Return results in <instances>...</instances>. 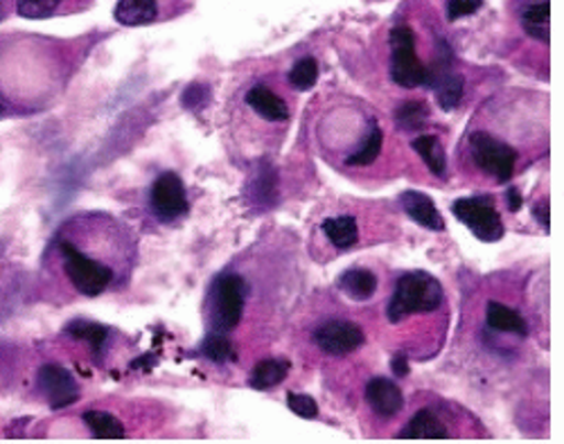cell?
I'll return each instance as SVG.
<instances>
[{
  "label": "cell",
  "instance_id": "7c38bea8",
  "mask_svg": "<svg viewBox=\"0 0 564 444\" xmlns=\"http://www.w3.org/2000/svg\"><path fill=\"white\" fill-rule=\"evenodd\" d=\"M245 105L260 116L267 122H288L290 120V107L282 100L280 95H275L269 86L264 84H253L247 95H245Z\"/></svg>",
  "mask_w": 564,
  "mask_h": 444
},
{
  "label": "cell",
  "instance_id": "9c48e42d",
  "mask_svg": "<svg viewBox=\"0 0 564 444\" xmlns=\"http://www.w3.org/2000/svg\"><path fill=\"white\" fill-rule=\"evenodd\" d=\"M314 340L325 355L344 357L359 350L366 336L357 323L350 321H327L316 327Z\"/></svg>",
  "mask_w": 564,
  "mask_h": 444
},
{
  "label": "cell",
  "instance_id": "44dd1931",
  "mask_svg": "<svg viewBox=\"0 0 564 444\" xmlns=\"http://www.w3.org/2000/svg\"><path fill=\"white\" fill-rule=\"evenodd\" d=\"M290 368L292 364L288 359H262L253 366L249 383L256 390H269L290 375Z\"/></svg>",
  "mask_w": 564,
  "mask_h": 444
},
{
  "label": "cell",
  "instance_id": "f546056e",
  "mask_svg": "<svg viewBox=\"0 0 564 444\" xmlns=\"http://www.w3.org/2000/svg\"><path fill=\"white\" fill-rule=\"evenodd\" d=\"M484 8V0H447V19L458 21L473 17Z\"/></svg>",
  "mask_w": 564,
  "mask_h": 444
},
{
  "label": "cell",
  "instance_id": "e575fe53",
  "mask_svg": "<svg viewBox=\"0 0 564 444\" xmlns=\"http://www.w3.org/2000/svg\"><path fill=\"white\" fill-rule=\"evenodd\" d=\"M14 12V0H0V23Z\"/></svg>",
  "mask_w": 564,
  "mask_h": 444
},
{
  "label": "cell",
  "instance_id": "ac0fdd59",
  "mask_svg": "<svg viewBox=\"0 0 564 444\" xmlns=\"http://www.w3.org/2000/svg\"><path fill=\"white\" fill-rule=\"evenodd\" d=\"M378 275L368 269H350L339 278V289L357 303L372 299L375 291H378Z\"/></svg>",
  "mask_w": 564,
  "mask_h": 444
},
{
  "label": "cell",
  "instance_id": "e0dca14e",
  "mask_svg": "<svg viewBox=\"0 0 564 444\" xmlns=\"http://www.w3.org/2000/svg\"><path fill=\"white\" fill-rule=\"evenodd\" d=\"M522 28L524 32L535 39L542 41L544 45L549 43L551 36V3L549 0H533L524 10H522Z\"/></svg>",
  "mask_w": 564,
  "mask_h": 444
},
{
  "label": "cell",
  "instance_id": "ba28073f",
  "mask_svg": "<svg viewBox=\"0 0 564 444\" xmlns=\"http://www.w3.org/2000/svg\"><path fill=\"white\" fill-rule=\"evenodd\" d=\"M150 206L152 213L163 221V224H172L181 217L187 215V194H185V185L181 181L178 174L174 172H163L150 192Z\"/></svg>",
  "mask_w": 564,
  "mask_h": 444
},
{
  "label": "cell",
  "instance_id": "484cf974",
  "mask_svg": "<svg viewBox=\"0 0 564 444\" xmlns=\"http://www.w3.org/2000/svg\"><path fill=\"white\" fill-rule=\"evenodd\" d=\"M434 90H436V100L445 111H452L460 105L463 97V79L458 75L445 73L434 82Z\"/></svg>",
  "mask_w": 564,
  "mask_h": 444
},
{
  "label": "cell",
  "instance_id": "836d02e7",
  "mask_svg": "<svg viewBox=\"0 0 564 444\" xmlns=\"http://www.w3.org/2000/svg\"><path fill=\"white\" fill-rule=\"evenodd\" d=\"M393 372H395L398 377H406V375H409V366H406L404 355H395V359H393Z\"/></svg>",
  "mask_w": 564,
  "mask_h": 444
},
{
  "label": "cell",
  "instance_id": "7402d4cb",
  "mask_svg": "<svg viewBox=\"0 0 564 444\" xmlns=\"http://www.w3.org/2000/svg\"><path fill=\"white\" fill-rule=\"evenodd\" d=\"M84 422L90 429V433L96 435L98 440H122V437H127L124 424L113 413L86 411Z\"/></svg>",
  "mask_w": 564,
  "mask_h": 444
},
{
  "label": "cell",
  "instance_id": "4fadbf2b",
  "mask_svg": "<svg viewBox=\"0 0 564 444\" xmlns=\"http://www.w3.org/2000/svg\"><path fill=\"white\" fill-rule=\"evenodd\" d=\"M163 8H165L163 0H118L113 19L127 28L152 25L161 17H165Z\"/></svg>",
  "mask_w": 564,
  "mask_h": 444
},
{
  "label": "cell",
  "instance_id": "7a4b0ae2",
  "mask_svg": "<svg viewBox=\"0 0 564 444\" xmlns=\"http://www.w3.org/2000/svg\"><path fill=\"white\" fill-rule=\"evenodd\" d=\"M53 53L41 41H0V120L45 111L62 86Z\"/></svg>",
  "mask_w": 564,
  "mask_h": 444
},
{
  "label": "cell",
  "instance_id": "5b68a950",
  "mask_svg": "<svg viewBox=\"0 0 564 444\" xmlns=\"http://www.w3.org/2000/svg\"><path fill=\"white\" fill-rule=\"evenodd\" d=\"M391 77L404 88H417L432 79L430 68L417 57L415 34L409 25H398L391 32Z\"/></svg>",
  "mask_w": 564,
  "mask_h": 444
},
{
  "label": "cell",
  "instance_id": "d4e9b609",
  "mask_svg": "<svg viewBox=\"0 0 564 444\" xmlns=\"http://www.w3.org/2000/svg\"><path fill=\"white\" fill-rule=\"evenodd\" d=\"M202 355L215 364L238 361V350H235L230 336L217 334V332H208V336L202 343Z\"/></svg>",
  "mask_w": 564,
  "mask_h": 444
},
{
  "label": "cell",
  "instance_id": "d6a6232c",
  "mask_svg": "<svg viewBox=\"0 0 564 444\" xmlns=\"http://www.w3.org/2000/svg\"><path fill=\"white\" fill-rule=\"evenodd\" d=\"M533 215H535V219H538V221L544 226V230H549V226H551V219H549V202H546V199L533 206Z\"/></svg>",
  "mask_w": 564,
  "mask_h": 444
},
{
  "label": "cell",
  "instance_id": "6da1fadb",
  "mask_svg": "<svg viewBox=\"0 0 564 444\" xmlns=\"http://www.w3.org/2000/svg\"><path fill=\"white\" fill-rule=\"evenodd\" d=\"M135 264L131 232L109 215H77L66 219L43 253L41 275L53 291L77 299L122 286Z\"/></svg>",
  "mask_w": 564,
  "mask_h": 444
},
{
  "label": "cell",
  "instance_id": "2e32d148",
  "mask_svg": "<svg viewBox=\"0 0 564 444\" xmlns=\"http://www.w3.org/2000/svg\"><path fill=\"white\" fill-rule=\"evenodd\" d=\"M400 437L402 440H447L449 429L434 411L425 409L411 418V422L402 429Z\"/></svg>",
  "mask_w": 564,
  "mask_h": 444
},
{
  "label": "cell",
  "instance_id": "5bb4252c",
  "mask_svg": "<svg viewBox=\"0 0 564 444\" xmlns=\"http://www.w3.org/2000/svg\"><path fill=\"white\" fill-rule=\"evenodd\" d=\"M402 208L420 226H425L430 230H438V232L445 230V221H443L438 208L434 206V202L430 199L427 194H422V192H404L402 194Z\"/></svg>",
  "mask_w": 564,
  "mask_h": 444
},
{
  "label": "cell",
  "instance_id": "3957f363",
  "mask_svg": "<svg viewBox=\"0 0 564 444\" xmlns=\"http://www.w3.org/2000/svg\"><path fill=\"white\" fill-rule=\"evenodd\" d=\"M441 303H443L441 282L427 271H411L395 282V291L391 295L387 314H389V321L398 325L409 316L438 310Z\"/></svg>",
  "mask_w": 564,
  "mask_h": 444
},
{
  "label": "cell",
  "instance_id": "4dcf8cb0",
  "mask_svg": "<svg viewBox=\"0 0 564 444\" xmlns=\"http://www.w3.org/2000/svg\"><path fill=\"white\" fill-rule=\"evenodd\" d=\"M70 332H73L77 338H82V340H86V343H93V345H96V348H100V345H102L105 338H107V329H105V327L90 325V323H77L75 327H70Z\"/></svg>",
  "mask_w": 564,
  "mask_h": 444
},
{
  "label": "cell",
  "instance_id": "4316f807",
  "mask_svg": "<svg viewBox=\"0 0 564 444\" xmlns=\"http://www.w3.org/2000/svg\"><path fill=\"white\" fill-rule=\"evenodd\" d=\"M430 118V109L425 102L420 100H411V102H404L398 111H395V122L400 129L409 131V129H420L422 124L427 122Z\"/></svg>",
  "mask_w": 564,
  "mask_h": 444
},
{
  "label": "cell",
  "instance_id": "8fae6325",
  "mask_svg": "<svg viewBox=\"0 0 564 444\" xmlns=\"http://www.w3.org/2000/svg\"><path fill=\"white\" fill-rule=\"evenodd\" d=\"M364 394L372 413L380 418H395L404 409L402 390L393 379H387V377L370 379Z\"/></svg>",
  "mask_w": 564,
  "mask_h": 444
},
{
  "label": "cell",
  "instance_id": "8992f818",
  "mask_svg": "<svg viewBox=\"0 0 564 444\" xmlns=\"http://www.w3.org/2000/svg\"><path fill=\"white\" fill-rule=\"evenodd\" d=\"M469 154H473L475 163L490 176H495L499 183H506L512 178L514 165L520 161L510 144L497 140L495 136L486 131L469 133Z\"/></svg>",
  "mask_w": 564,
  "mask_h": 444
},
{
  "label": "cell",
  "instance_id": "ffe728a7",
  "mask_svg": "<svg viewBox=\"0 0 564 444\" xmlns=\"http://www.w3.org/2000/svg\"><path fill=\"white\" fill-rule=\"evenodd\" d=\"M486 323L497 332H508V334H517V336L529 334L524 316H520L514 310H510V307H506L503 303H497V301L488 303Z\"/></svg>",
  "mask_w": 564,
  "mask_h": 444
},
{
  "label": "cell",
  "instance_id": "9a60e30c",
  "mask_svg": "<svg viewBox=\"0 0 564 444\" xmlns=\"http://www.w3.org/2000/svg\"><path fill=\"white\" fill-rule=\"evenodd\" d=\"M79 0H14V12L28 21H45L79 10Z\"/></svg>",
  "mask_w": 564,
  "mask_h": 444
},
{
  "label": "cell",
  "instance_id": "52a82bcc",
  "mask_svg": "<svg viewBox=\"0 0 564 444\" xmlns=\"http://www.w3.org/2000/svg\"><path fill=\"white\" fill-rule=\"evenodd\" d=\"M452 213L481 241H499L506 232L492 196H465L452 204Z\"/></svg>",
  "mask_w": 564,
  "mask_h": 444
},
{
  "label": "cell",
  "instance_id": "83f0119b",
  "mask_svg": "<svg viewBox=\"0 0 564 444\" xmlns=\"http://www.w3.org/2000/svg\"><path fill=\"white\" fill-rule=\"evenodd\" d=\"M318 79V64L314 57H303L299 59L292 71H290V84L296 88V90H307L316 84Z\"/></svg>",
  "mask_w": 564,
  "mask_h": 444
},
{
  "label": "cell",
  "instance_id": "f1b7e54d",
  "mask_svg": "<svg viewBox=\"0 0 564 444\" xmlns=\"http://www.w3.org/2000/svg\"><path fill=\"white\" fill-rule=\"evenodd\" d=\"M288 407L305 420H314L318 415V407L316 402L310 398V394H299V392H290L288 394Z\"/></svg>",
  "mask_w": 564,
  "mask_h": 444
},
{
  "label": "cell",
  "instance_id": "cb8c5ba5",
  "mask_svg": "<svg viewBox=\"0 0 564 444\" xmlns=\"http://www.w3.org/2000/svg\"><path fill=\"white\" fill-rule=\"evenodd\" d=\"M382 144H384V131L380 124H372L366 140L346 159V165L348 167H366V165L375 163L382 152Z\"/></svg>",
  "mask_w": 564,
  "mask_h": 444
},
{
  "label": "cell",
  "instance_id": "1f68e13d",
  "mask_svg": "<svg viewBox=\"0 0 564 444\" xmlns=\"http://www.w3.org/2000/svg\"><path fill=\"white\" fill-rule=\"evenodd\" d=\"M506 204H508V210L510 213H520V208H522V194H520V189L517 187H508V192H506Z\"/></svg>",
  "mask_w": 564,
  "mask_h": 444
},
{
  "label": "cell",
  "instance_id": "603a6c76",
  "mask_svg": "<svg viewBox=\"0 0 564 444\" xmlns=\"http://www.w3.org/2000/svg\"><path fill=\"white\" fill-rule=\"evenodd\" d=\"M413 150L422 156V161L427 163V167L436 174V176H445L447 172V156H445V150L443 144L436 136H417L413 140Z\"/></svg>",
  "mask_w": 564,
  "mask_h": 444
},
{
  "label": "cell",
  "instance_id": "d6986e66",
  "mask_svg": "<svg viewBox=\"0 0 564 444\" xmlns=\"http://www.w3.org/2000/svg\"><path fill=\"white\" fill-rule=\"evenodd\" d=\"M321 230L325 232L327 239L335 243V249H339V251L352 249V246L359 241V226H357V219L350 217V215L325 219Z\"/></svg>",
  "mask_w": 564,
  "mask_h": 444
},
{
  "label": "cell",
  "instance_id": "277c9868",
  "mask_svg": "<svg viewBox=\"0 0 564 444\" xmlns=\"http://www.w3.org/2000/svg\"><path fill=\"white\" fill-rule=\"evenodd\" d=\"M247 282L238 273H221L208 295V325L210 332L230 334L238 329L247 307Z\"/></svg>",
  "mask_w": 564,
  "mask_h": 444
},
{
  "label": "cell",
  "instance_id": "30bf717a",
  "mask_svg": "<svg viewBox=\"0 0 564 444\" xmlns=\"http://www.w3.org/2000/svg\"><path fill=\"white\" fill-rule=\"evenodd\" d=\"M39 388L53 409H64L77 400V383L73 375L59 366H43L39 370Z\"/></svg>",
  "mask_w": 564,
  "mask_h": 444
}]
</instances>
